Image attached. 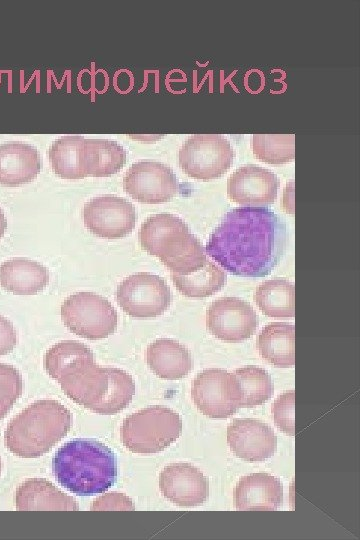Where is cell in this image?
<instances>
[{
	"instance_id": "cell-1",
	"label": "cell",
	"mask_w": 360,
	"mask_h": 540,
	"mask_svg": "<svg viewBox=\"0 0 360 540\" xmlns=\"http://www.w3.org/2000/svg\"><path fill=\"white\" fill-rule=\"evenodd\" d=\"M286 229L266 207L229 211L210 235L205 252L227 272L240 277H264L281 260Z\"/></svg>"
},
{
	"instance_id": "cell-2",
	"label": "cell",
	"mask_w": 360,
	"mask_h": 540,
	"mask_svg": "<svg viewBox=\"0 0 360 540\" xmlns=\"http://www.w3.org/2000/svg\"><path fill=\"white\" fill-rule=\"evenodd\" d=\"M52 469L58 483L79 496L104 493L117 477V463L112 450L90 439H74L65 443L56 452Z\"/></svg>"
},
{
	"instance_id": "cell-3",
	"label": "cell",
	"mask_w": 360,
	"mask_h": 540,
	"mask_svg": "<svg viewBox=\"0 0 360 540\" xmlns=\"http://www.w3.org/2000/svg\"><path fill=\"white\" fill-rule=\"evenodd\" d=\"M70 411L52 399L37 400L9 422L4 433L7 449L22 458H36L47 453L68 433Z\"/></svg>"
},
{
	"instance_id": "cell-4",
	"label": "cell",
	"mask_w": 360,
	"mask_h": 540,
	"mask_svg": "<svg viewBox=\"0 0 360 540\" xmlns=\"http://www.w3.org/2000/svg\"><path fill=\"white\" fill-rule=\"evenodd\" d=\"M58 383L75 403L103 415L122 411L135 394L130 374L114 367H100L94 361L77 367Z\"/></svg>"
},
{
	"instance_id": "cell-5",
	"label": "cell",
	"mask_w": 360,
	"mask_h": 540,
	"mask_svg": "<svg viewBox=\"0 0 360 540\" xmlns=\"http://www.w3.org/2000/svg\"><path fill=\"white\" fill-rule=\"evenodd\" d=\"M141 247L158 257L171 273L187 275L208 259L201 242L179 217L163 212L150 216L139 230Z\"/></svg>"
},
{
	"instance_id": "cell-6",
	"label": "cell",
	"mask_w": 360,
	"mask_h": 540,
	"mask_svg": "<svg viewBox=\"0 0 360 540\" xmlns=\"http://www.w3.org/2000/svg\"><path fill=\"white\" fill-rule=\"evenodd\" d=\"M123 445L137 454L158 453L175 442L182 432V420L172 409L150 406L123 420Z\"/></svg>"
},
{
	"instance_id": "cell-7",
	"label": "cell",
	"mask_w": 360,
	"mask_h": 540,
	"mask_svg": "<svg viewBox=\"0 0 360 540\" xmlns=\"http://www.w3.org/2000/svg\"><path fill=\"white\" fill-rule=\"evenodd\" d=\"M61 319L74 334L98 340L113 334L117 327V312L104 297L92 292L70 295L61 305Z\"/></svg>"
},
{
	"instance_id": "cell-8",
	"label": "cell",
	"mask_w": 360,
	"mask_h": 540,
	"mask_svg": "<svg viewBox=\"0 0 360 540\" xmlns=\"http://www.w3.org/2000/svg\"><path fill=\"white\" fill-rule=\"evenodd\" d=\"M234 150L224 136L195 134L179 150V165L191 178L211 180L221 177L233 163Z\"/></svg>"
},
{
	"instance_id": "cell-9",
	"label": "cell",
	"mask_w": 360,
	"mask_h": 540,
	"mask_svg": "<svg viewBox=\"0 0 360 540\" xmlns=\"http://www.w3.org/2000/svg\"><path fill=\"white\" fill-rule=\"evenodd\" d=\"M116 300L122 310L134 318H154L170 306L171 292L157 275L139 272L125 278L117 287Z\"/></svg>"
},
{
	"instance_id": "cell-10",
	"label": "cell",
	"mask_w": 360,
	"mask_h": 540,
	"mask_svg": "<svg viewBox=\"0 0 360 540\" xmlns=\"http://www.w3.org/2000/svg\"><path fill=\"white\" fill-rule=\"evenodd\" d=\"M191 395L196 408L211 418L230 417L240 408L239 383L233 373L224 369L200 372L193 381Z\"/></svg>"
},
{
	"instance_id": "cell-11",
	"label": "cell",
	"mask_w": 360,
	"mask_h": 540,
	"mask_svg": "<svg viewBox=\"0 0 360 540\" xmlns=\"http://www.w3.org/2000/svg\"><path fill=\"white\" fill-rule=\"evenodd\" d=\"M125 192L145 204L171 200L179 190L177 178L170 167L157 161H139L130 166L123 178Z\"/></svg>"
},
{
	"instance_id": "cell-12",
	"label": "cell",
	"mask_w": 360,
	"mask_h": 540,
	"mask_svg": "<svg viewBox=\"0 0 360 540\" xmlns=\"http://www.w3.org/2000/svg\"><path fill=\"white\" fill-rule=\"evenodd\" d=\"M136 219L133 204L114 195L94 197L83 209L86 228L100 238L118 239L127 236L134 229Z\"/></svg>"
},
{
	"instance_id": "cell-13",
	"label": "cell",
	"mask_w": 360,
	"mask_h": 540,
	"mask_svg": "<svg viewBox=\"0 0 360 540\" xmlns=\"http://www.w3.org/2000/svg\"><path fill=\"white\" fill-rule=\"evenodd\" d=\"M259 325L252 306L238 297H222L212 302L206 312V326L216 338L241 342L250 338Z\"/></svg>"
},
{
	"instance_id": "cell-14",
	"label": "cell",
	"mask_w": 360,
	"mask_h": 540,
	"mask_svg": "<svg viewBox=\"0 0 360 540\" xmlns=\"http://www.w3.org/2000/svg\"><path fill=\"white\" fill-rule=\"evenodd\" d=\"M277 176L270 170L248 164L236 169L227 181L228 197L246 207L272 204L278 191Z\"/></svg>"
},
{
	"instance_id": "cell-15",
	"label": "cell",
	"mask_w": 360,
	"mask_h": 540,
	"mask_svg": "<svg viewBox=\"0 0 360 540\" xmlns=\"http://www.w3.org/2000/svg\"><path fill=\"white\" fill-rule=\"evenodd\" d=\"M163 496L182 507H192L207 500L209 484L203 473L190 463L176 462L164 467L159 475Z\"/></svg>"
},
{
	"instance_id": "cell-16",
	"label": "cell",
	"mask_w": 360,
	"mask_h": 540,
	"mask_svg": "<svg viewBox=\"0 0 360 540\" xmlns=\"http://www.w3.org/2000/svg\"><path fill=\"white\" fill-rule=\"evenodd\" d=\"M227 442L237 457L248 462L264 461L277 449V437L271 427L252 418L233 420L227 428Z\"/></svg>"
},
{
	"instance_id": "cell-17",
	"label": "cell",
	"mask_w": 360,
	"mask_h": 540,
	"mask_svg": "<svg viewBox=\"0 0 360 540\" xmlns=\"http://www.w3.org/2000/svg\"><path fill=\"white\" fill-rule=\"evenodd\" d=\"M283 502V484L268 473H252L240 478L234 489L238 510H276Z\"/></svg>"
},
{
	"instance_id": "cell-18",
	"label": "cell",
	"mask_w": 360,
	"mask_h": 540,
	"mask_svg": "<svg viewBox=\"0 0 360 540\" xmlns=\"http://www.w3.org/2000/svg\"><path fill=\"white\" fill-rule=\"evenodd\" d=\"M42 167L38 150L25 142L0 144V184L16 187L34 180Z\"/></svg>"
},
{
	"instance_id": "cell-19",
	"label": "cell",
	"mask_w": 360,
	"mask_h": 540,
	"mask_svg": "<svg viewBox=\"0 0 360 540\" xmlns=\"http://www.w3.org/2000/svg\"><path fill=\"white\" fill-rule=\"evenodd\" d=\"M146 358L150 370L166 380L181 379L193 368L189 350L169 338H160L152 342L147 348Z\"/></svg>"
},
{
	"instance_id": "cell-20",
	"label": "cell",
	"mask_w": 360,
	"mask_h": 540,
	"mask_svg": "<svg viewBox=\"0 0 360 540\" xmlns=\"http://www.w3.org/2000/svg\"><path fill=\"white\" fill-rule=\"evenodd\" d=\"M49 282V272L37 261L16 257L0 265V285L16 295H34Z\"/></svg>"
},
{
	"instance_id": "cell-21",
	"label": "cell",
	"mask_w": 360,
	"mask_h": 540,
	"mask_svg": "<svg viewBox=\"0 0 360 540\" xmlns=\"http://www.w3.org/2000/svg\"><path fill=\"white\" fill-rule=\"evenodd\" d=\"M18 510H78L75 499L43 478L24 481L15 492Z\"/></svg>"
},
{
	"instance_id": "cell-22",
	"label": "cell",
	"mask_w": 360,
	"mask_h": 540,
	"mask_svg": "<svg viewBox=\"0 0 360 540\" xmlns=\"http://www.w3.org/2000/svg\"><path fill=\"white\" fill-rule=\"evenodd\" d=\"M257 347L263 359L279 368L295 363V327L284 322L264 326L258 336Z\"/></svg>"
},
{
	"instance_id": "cell-23",
	"label": "cell",
	"mask_w": 360,
	"mask_h": 540,
	"mask_svg": "<svg viewBox=\"0 0 360 540\" xmlns=\"http://www.w3.org/2000/svg\"><path fill=\"white\" fill-rule=\"evenodd\" d=\"M125 162L126 151L116 141L85 139L83 163L86 176H112L123 168Z\"/></svg>"
},
{
	"instance_id": "cell-24",
	"label": "cell",
	"mask_w": 360,
	"mask_h": 540,
	"mask_svg": "<svg viewBox=\"0 0 360 540\" xmlns=\"http://www.w3.org/2000/svg\"><path fill=\"white\" fill-rule=\"evenodd\" d=\"M253 298L261 312L268 317H294L295 287L286 279L264 281L258 286Z\"/></svg>"
},
{
	"instance_id": "cell-25",
	"label": "cell",
	"mask_w": 360,
	"mask_h": 540,
	"mask_svg": "<svg viewBox=\"0 0 360 540\" xmlns=\"http://www.w3.org/2000/svg\"><path fill=\"white\" fill-rule=\"evenodd\" d=\"M85 138L79 135H66L55 140L49 151V161L54 173L63 179H82L86 177L83 151Z\"/></svg>"
},
{
	"instance_id": "cell-26",
	"label": "cell",
	"mask_w": 360,
	"mask_h": 540,
	"mask_svg": "<svg viewBox=\"0 0 360 540\" xmlns=\"http://www.w3.org/2000/svg\"><path fill=\"white\" fill-rule=\"evenodd\" d=\"M176 288L185 296L203 298L218 292L227 280L222 268L210 260H206L197 271L187 275L171 273Z\"/></svg>"
},
{
	"instance_id": "cell-27",
	"label": "cell",
	"mask_w": 360,
	"mask_h": 540,
	"mask_svg": "<svg viewBox=\"0 0 360 540\" xmlns=\"http://www.w3.org/2000/svg\"><path fill=\"white\" fill-rule=\"evenodd\" d=\"M94 361L91 350L78 341L65 340L50 347L44 357V367L56 381L70 369Z\"/></svg>"
},
{
	"instance_id": "cell-28",
	"label": "cell",
	"mask_w": 360,
	"mask_h": 540,
	"mask_svg": "<svg viewBox=\"0 0 360 540\" xmlns=\"http://www.w3.org/2000/svg\"><path fill=\"white\" fill-rule=\"evenodd\" d=\"M233 374L240 386V407H256L272 397L273 381L270 374L263 368L250 365L236 369Z\"/></svg>"
},
{
	"instance_id": "cell-29",
	"label": "cell",
	"mask_w": 360,
	"mask_h": 540,
	"mask_svg": "<svg viewBox=\"0 0 360 540\" xmlns=\"http://www.w3.org/2000/svg\"><path fill=\"white\" fill-rule=\"evenodd\" d=\"M254 156L268 164H284L295 156V136L293 134H254L251 138Z\"/></svg>"
},
{
	"instance_id": "cell-30",
	"label": "cell",
	"mask_w": 360,
	"mask_h": 540,
	"mask_svg": "<svg viewBox=\"0 0 360 540\" xmlns=\"http://www.w3.org/2000/svg\"><path fill=\"white\" fill-rule=\"evenodd\" d=\"M22 390L23 380L20 372L11 365L0 363V420L12 409Z\"/></svg>"
},
{
	"instance_id": "cell-31",
	"label": "cell",
	"mask_w": 360,
	"mask_h": 540,
	"mask_svg": "<svg viewBox=\"0 0 360 540\" xmlns=\"http://www.w3.org/2000/svg\"><path fill=\"white\" fill-rule=\"evenodd\" d=\"M274 423L289 436L295 434V392L294 390L279 395L272 407Z\"/></svg>"
},
{
	"instance_id": "cell-32",
	"label": "cell",
	"mask_w": 360,
	"mask_h": 540,
	"mask_svg": "<svg viewBox=\"0 0 360 540\" xmlns=\"http://www.w3.org/2000/svg\"><path fill=\"white\" fill-rule=\"evenodd\" d=\"M91 510H134L132 500L123 493L111 492L101 495L93 501Z\"/></svg>"
},
{
	"instance_id": "cell-33",
	"label": "cell",
	"mask_w": 360,
	"mask_h": 540,
	"mask_svg": "<svg viewBox=\"0 0 360 540\" xmlns=\"http://www.w3.org/2000/svg\"><path fill=\"white\" fill-rule=\"evenodd\" d=\"M17 344V335L13 324L0 315V355L13 351Z\"/></svg>"
},
{
	"instance_id": "cell-34",
	"label": "cell",
	"mask_w": 360,
	"mask_h": 540,
	"mask_svg": "<svg viewBox=\"0 0 360 540\" xmlns=\"http://www.w3.org/2000/svg\"><path fill=\"white\" fill-rule=\"evenodd\" d=\"M7 228V220L3 210L0 208V239L3 237Z\"/></svg>"
},
{
	"instance_id": "cell-35",
	"label": "cell",
	"mask_w": 360,
	"mask_h": 540,
	"mask_svg": "<svg viewBox=\"0 0 360 540\" xmlns=\"http://www.w3.org/2000/svg\"><path fill=\"white\" fill-rule=\"evenodd\" d=\"M0 474H1V459H0Z\"/></svg>"
}]
</instances>
